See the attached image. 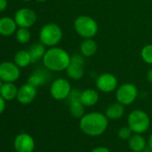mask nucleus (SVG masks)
Wrapping results in <instances>:
<instances>
[{"label": "nucleus", "mask_w": 152, "mask_h": 152, "mask_svg": "<svg viewBox=\"0 0 152 152\" xmlns=\"http://www.w3.org/2000/svg\"><path fill=\"white\" fill-rule=\"evenodd\" d=\"M128 145L133 152H143L148 147L145 138L140 134H134L128 140Z\"/></svg>", "instance_id": "obj_15"}, {"label": "nucleus", "mask_w": 152, "mask_h": 152, "mask_svg": "<svg viewBox=\"0 0 152 152\" xmlns=\"http://www.w3.org/2000/svg\"><path fill=\"white\" fill-rule=\"evenodd\" d=\"M46 46L41 44V43H38V44H34L32 45L30 49H29V53L31 58V62H37L40 60L43 59L45 53H46Z\"/></svg>", "instance_id": "obj_20"}, {"label": "nucleus", "mask_w": 152, "mask_h": 152, "mask_svg": "<svg viewBox=\"0 0 152 152\" xmlns=\"http://www.w3.org/2000/svg\"><path fill=\"white\" fill-rule=\"evenodd\" d=\"M2 84H3V83H2V80L0 79V87H1V86H2Z\"/></svg>", "instance_id": "obj_37"}, {"label": "nucleus", "mask_w": 152, "mask_h": 152, "mask_svg": "<svg viewBox=\"0 0 152 152\" xmlns=\"http://www.w3.org/2000/svg\"><path fill=\"white\" fill-rule=\"evenodd\" d=\"M13 19L19 28H29L35 24L37 20V14L30 8H22L15 12Z\"/></svg>", "instance_id": "obj_9"}, {"label": "nucleus", "mask_w": 152, "mask_h": 152, "mask_svg": "<svg viewBox=\"0 0 152 152\" xmlns=\"http://www.w3.org/2000/svg\"><path fill=\"white\" fill-rule=\"evenodd\" d=\"M72 91L70 82L63 77L55 79L50 86V94L56 101L66 100Z\"/></svg>", "instance_id": "obj_7"}, {"label": "nucleus", "mask_w": 152, "mask_h": 152, "mask_svg": "<svg viewBox=\"0 0 152 152\" xmlns=\"http://www.w3.org/2000/svg\"><path fill=\"white\" fill-rule=\"evenodd\" d=\"M7 7V0H0V12H3Z\"/></svg>", "instance_id": "obj_31"}, {"label": "nucleus", "mask_w": 152, "mask_h": 152, "mask_svg": "<svg viewBox=\"0 0 152 152\" xmlns=\"http://www.w3.org/2000/svg\"><path fill=\"white\" fill-rule=\"evenodd\" d=\"M90 152H110L109 149L105 146H98L94 149H92Z\"/></svg>", "instance_id": "obj_29"}, {"label": "nucleus", "mask_w": 152, "mask_h": 152, "mask_svg": "<svg viewBox=\"0 0 152 152\" xmlns=\"http://www.w3.org/2000/svg\"><path fill=\"white\" fill-rule=\"evenodd\" d=\"M22 1H23V2H30V0H22Z\"/></svg>", "instance_id": "obj_36"}, {"label": "nucleus", "mask_w": 152, "mask_h": 152, "mask_svg": "<svg viewBox=\"0 0 152 152\" xmlns=\"http://www.w3.org/2000/svg\"><path fill=\"white\" fill-rule=\"evenodd\" d=\"M147 79L150 83H152V69H151L147 73Z\"/></svg>", "instance_id": "obj_32"}, {"label": "nucleus", "mask_w": 152, "mask_h": 152, "mask_svg": "<svg viewBox=\"0 0 152 152\" xmlns=\"http://www.w3.org/2000/svg\"><path fill=\"white\" fill-rule=\"evenodd\" d=\"M81 94H82V91H80L79 89H72L69 96L67 97L66 101H67V103L72 102V101H74V100H79L81 98Z\"/></svg>", "instance_id": "obj_28"}, {"label": "nucleus", "mask_w": 152, "mask_h": 152, "mask_svg": "<svg viewBox=\"0 0 152 152\" xmlns=\"http://www.w3.org/2000/svg\"><path fill=\"white\" fill-rule=\"evenodd\" d=\"M20 68L12 61L0 63V79L4 83H13L20 77Z\"/></svg>", "instance_id": "obj_8"}, {"label": "nucleus", "mask_w": 152, "mask_h": 152, "mask_svg": "<svg viewBox=\"0 0 152 152\" xmlns=\"http://www.w3.org/2000/svg\"><path fill=\"white\" fill-rule=\"evenodd\" d=\"M125 114V106L121 103L115 102L110 104L105 112V115L109 120H117L120 119Z\"/></svg>", "instance_id": "obj_17"}, {"label": "nucleus", "mask_w": 152, "mask_h": 152, "mask_svg": "<svg viewBox=\"0 0 152 152\" xmlns=\"http://www.w3.org/2000/svg\"><path fill=\"white\" fill-rule=\"evenodd\" d=\"M118 81L116 76L111 73H103L99 75L96 79V86L99 91L108 94L117 89Z\"/></svg>", "instance_id": "obj_10"}, {"label": "nucleus", "mask_w": 152, "mask_h": 152, "mask_svg": "<svg viewBox=\"0 0 152 152\" xmlns=\"http://www.w3.org/2000/svg\"><path fill=\"white\" fill-rule=\"evenodd\" d=\"M18 89L13 83H4L0 87V95L5 101H12L17 98Z\"/></svg>", "instance_id": "obj_18"}, {"label": "nucleus", "mask_w": 152, "mask_h": 152, "mask_svg": "<svg viewBox=\"0 0 152 152\" xmlns=\"http://www.w3.org/2000/svg\"><path fill=\"white\" fill-rule=\"evenodd\" d=\"M15 39L20 44H26L30 39V32L26 28H19L15 32Z\"/></svg>", "instance_id": "obj_24"}, {"label": "nucleus", "mask_w": 152, "mask_h": 152, "mask_svg": "<svg viewBox=\"0 0 152 152\" xmlns=\"http://www.w3.org/2000/svg\"><path fill=\"white\" fill-rule=\"evenodd\" d=\"M98 51L97 43L93 40V38L84 39L80 45V53L84 57H91Z\"/></svg>", "instance_id": "obj_19"}, {"label": "nucleus", "mask_w": 152, "mask_h": 152, "mask_svg": "<svg viewBox=\"0 0 152 152\" xmlns=\"http://www.w3.org/2000/svg\"><path fill=\"white\" fill-rule=\"evenodd\" d=\"M143 152H152V151L151 150H150V149L148 148V149H146V150H145V151H144Z\"/></svg>", "instance_id": "obj_34"}, {"label": "nucleus", "mask_w": 152, "mask_h": 152, "mask_svg": "<svg viewBox=\"0 0 152 152\" xmlns=\"http://www.w3.org/2000/svg\"><path fill=\"white\" fill-rule=\"evenodd\" d=\"M37 96V88L30 84H24L18 89L17 100L20 103L27 105L31 103Z\"/></svg>", "instance_id": "obj_12"}, {"label": "nucleus", "mask_w": 152, "mask_h": 152, "mask_svg": "<svg viewBox=\"0 0 152 152\" xmlns=\"http://www.w3.org/2000/svg\"><path fill=\"white\" fill-rule=\"evenodd\" d=\"M14 149L16 152H33L35 149L34 139L30 134L22 133L14 140Z\"/></svg>", "instance_id": "obj_11"}, {"label": "nucleus", "mask_w": 152, "mask_h": 152, "mask_svg": "<svg viewBox=\"0 0 152 152\" xmlns=\"http://www.w3.org/2000/svg\"><path fill=\"white\" fill-rule=\"evenodd\" d=\"M117 135L119 137V139L123 140V141H128L131 136L133 135V131L131 130V128L127 126H123L118 130Z\"/></svg>", "instance_id": "obj_26"}, {"label": "nucleus", "mask_w": 152, "mask_h": 152, "mask_svg": "<svg viewBox=\"0 0 152 152\" xmlns=\"http://www.w3.org/2000/svg\"><path fill=\"white\" fill-rule=\"evenodd\" d=\"M37 2H40V3H43V2H46V1H47V0H36Z\"/></svg>", "instance_id": "obj_35"}, {"label": "nucleus", "mask_w": 152, "mask_h": 152, "mask_svg": "<svg viewBox=\"0 0 152 152\" xmlns=\"http://www.w3.org/2000/svg\"><path fill=\"white\" fill-rule=\"evenodd\" d=\"M13 60H14V63L19 68H25V67H28L30 63H32L30 53L29 51H26V50L18 51L15 53Z\"/></svg>", "instance_id": "obj_22"}, {"label": "nucleus", "mask_w": 152, "mask_h": 152, "mask_svg": "<svg viewBox=\"0 0 152 152\" xmlns=\"http://www.w3.org/2000/svg\"><path fill=\"white\" fill-rule=\"evenodd\" d=\"M50 70H48L47 69H42V68H39L37 69H35L31 75L28 78V84L31 85L34 87H39V86H42L45 84H47L49 79H50Z\"/></svg>", "instance_id": "obj_13"}, {"label": "nucleus", "mask_w": 152, "mask_h": 152, "mask_svg": "<svg viewBox=\"0 0 152 152\" xmlns=\"http://www.w3.org/2000/svg\"><path fill=\"white\" fill-rule=\"evenodd\" d=\"M108 120L107 116L100 112L87 113L80 118V129L88 136H99L106 132Z\"/></svg>", "instance_id": "obj_1"}, {"label": "nucleus", "mask_w": 152, "mask_h": 152, "mask_svg": "<svg viewBox=\"0 0 152 152\" xmlns=\"http://www.w3.org/2000/svg\"><path fill=\"white\" fill-rule=\"evenodd\" d=\"M42 61L44 67L50 71H64L71 63V56L63 48L55 46L46 51Z\"/></svg>", "instance_id": "obj_2"}, {"label": "nucleus", "mask_w": 152, "mask_h": 152, "mask_svg": "<svg viewBox=\"0 0 152 152\" xmlns=\"http://www.w3.org/2000/svg\"><path fill=\"white\" fill-rule=\"evenodd\" d=\"M69 105V111L70 114L75 118H82L84 114V109L85 106L82 103L81 100H74L70 102H68Z\"/></svg>", "instance_id": "obj_23"}, {"label": "nucleus", "mask_w": 152, "mask_h": 152, "mask_svg": "<svg viewBox=\"0 0 152 152\" xmlns=\"http://www.w3.org/2000/svg\"><path fill=\"white\" fill-rule=\"evenodd\" d=\"M17 24L14 19L11 17H2L0 18V35L4 37H9L16 32Z\"/></svg>", "instance_id": "obj_14"}, {"label": "nucleus", "mask_w": 152, "mask_h": 152, "mask_svg": "<svg viewBox=\"0 0 152 152\" xmlns=\"http://www.w3.org/2000/svg\"><path fill=\"white\" fill-rule=\"evenodd\" d=\"M80 100L85 107H92L98 103L99 100V94L94 89H85L84 91H82Z\"/></svg>", "instance_id": "obj_16"}, {"label": "nucleus", "mask_w": 152, "mask_h": 152, "mask_svg": "<svg viewBox=\"0 0 152 152\" xmlns=\"http://www.w3.org/2000/svg\"><path fill=\"white\" fill-rule=\"evenodd\" d=\"M71 62L84 66V63H85L84 56L82 53H74L71 56Z\"/></svg>", "instance_id": "obj_27"}, {"label": "nucleus", "mask_w": 152, "mask_h": 152, "mask_svg": "<svg viewBox=\"0 0 152 152\" xmlns=\"http://www.w3.org/2000/svg\"><path fill=\"white\" fill-rule=\"evenodd\" d=\"M127 125L133 134H142L149 130L151 118L145 111L142 110H134L128 116Z\"/></svg>", "instance_id": "obj_5"}, {"label": "nucleus", "mask_w": 152, "mask_h": 152, "mask_svg": "<svg viewBox=\"0 0 152 152\" xmlns=\"http://www.w3.org/2000/svg\"><path fill=\"white\" fill-rule=\"evenodd\" d=\"M65 71L70 78L73 80H80L84 76V66L71 62Z\"/></svg>", "instance_id": "obj_21"}, {"label": "nucleus", "mask_w": 152, "mask_h": 152, "mask_svg": "<svg viewBox=\"0 0 152 152\" xmlns=\"http://www.w3.org/2000/svg\"><path fill=\"white\" fill-rule=\"evenodd\" d=\"M147 143H148V148L152 151V134L149 136V139H148Z\"/></svg>", "instance_id": "obj_33"}, {"label": "nucleus", "mask_w": 152, "mask_h": 152, "mask_svg": "<svg viewBox=\"0 0 152 152\" xmlns=\"http://www.w3.org/2000/svg\"><path fill=\"white\" fill-rule=\"evenodd\" d=\"M73 27L75 32L84 39L93 38L99 31V25L97 21L87 15H81L77 17L73 22Z\"/></svg>", "instance_id": "obj_3"}, {"label": "nucleus", "mask_w": 152, "mask_h": 152, "mask_svg": "<svg viewBox=\"0 0 152 152\" xmlns=\"http://www.w3.org/2000/svg\"><path fill=\"white\" fill-rule=\"evenodd\" d=\"M63 38L62 28L55 23L44 25L39 31V41L45 46L55 47Z\"/></svg>", "instance_id": "obj_4"}, {"label": "nucleus", "mask_w": 152, "mask_h": 152, "mask_svg": "<svg viewBox=\"0 0 152 152\" xmlns=\"http://www.w3.org/2000/svg\"><path fill=\"white\" fill-rule=\"evenodd\" d=\"M141 57L145 63L152 65V44L145 45L142 49Z\"/></svg>", "instance_id": "obj_25"}, {"label": "nucleus", "mask_w": 152, "mask_h": 152, "mask_svg": "<svg viewBox=\"0 0 152 152\" xmlns=\"http://www.w3.org/2000/svg\"><path fill=\"white\" fill-rule=\"evenodd\" d=\"M5 109V100L0 95V114L4 112Z\"/></svg>", "instance_id": "obj_30"}, {"label": "nucleus", "mask_w": 152, "mask_h": 152, "mask_svg": "<svg viewBox=\"0 0 152 152\" xmlns=\"http://www.w3.org/2000/svg\"><path fill=\"white\" fill-rule=\"evenodd\" d=\"M138 97V89L135 85L132 83H125L117 87L116 92V98L117 102L124 106L133 104Z\"/></svg>", "instance_id": "obj_6"}]
</instances>
